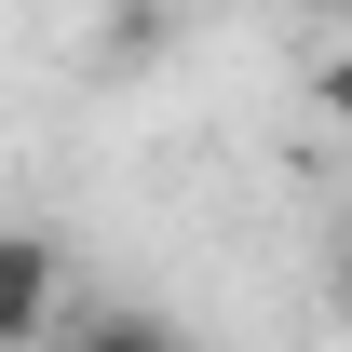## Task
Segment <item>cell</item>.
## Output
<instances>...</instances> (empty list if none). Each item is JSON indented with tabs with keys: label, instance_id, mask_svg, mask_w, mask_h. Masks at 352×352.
Wrapping results in <instances>:
<instances>
[{
	"label": "cell",
	"instance_id": "obj_4",
	"mask_svg": "<svg viewBox=\"0 0 352 352\" xmlns=\"http://www.w3.org/2000/svg\"><path fill=\"white\" fill-rule=\"evenodd\" d=\"M298 14H311V28H352V0H298Z\"/></svg>",
	"mask_w": 352,
	"mask_h": 352
},
{
	"label": "cell",
	"instance_id": "obj_3",
	"mask_svg": "<svg viewBox=\"0 0 352 352\" xmlns=\"http://www.w3.org/2000/svg\"><path fill=\"white\" fill-rule=\"evenodd\" d=\"M82 14L109 28V41H163V28H176V0H82Z\"/></svg>",
	"mask_w": 352,
	"mask_h": 352
},
{
	"label": "cell",
	"instance_id": "obj_1",
	"mask_svg": "<svg viewBox=\"0 0 352 352\" xmlns=\"http://www.w3.org/2000/svg\"><path fill=\"white\" fill-rule=\"evenodd\" d=\"M68 325V244L54 230H0V352Z\"/></svg>",
	"mask_w": 352,
	"mask_h": 352
},
{
	"label": "cell",
	"instance_id": "obj_2",
	"mask_svg": "<svg viewBox=\"0 0 352 352\" xmlns=\"http://www.w3.org/2000/svg\"><path fill=\"white\" fill-rule=\"evenodd\" d=\"M311 109L352 122V28H325V54H311Z\"/></svg>",
	"mask_w": 352,
	"mask_h": 352
}]
</instances>
